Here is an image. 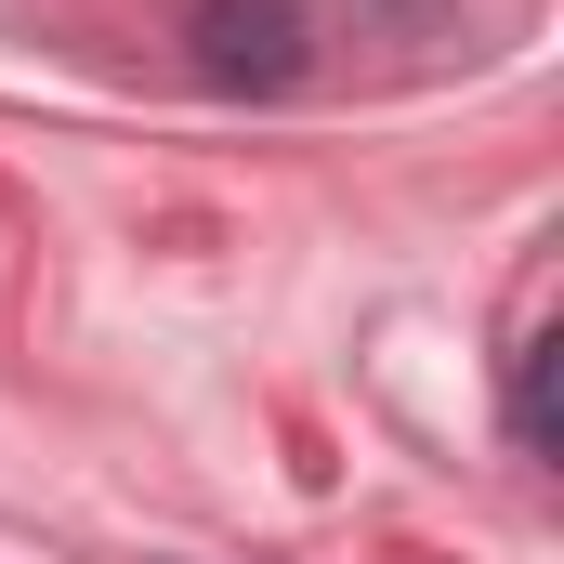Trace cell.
<instances>
[{"label":"cell","instance_id":"obj_1","mask_svg":"<svg viewBox=\"0 0 564 564\" xmlns=\"http://www.w3.org/2000/svg\"><path fill=\"white\" fill-rule=\"evenodd\" d=\"M197 79L210 93H289L302 79V0H197Z\"/></svg>","mask_w":564,"mask_h":564}]
</instances>
